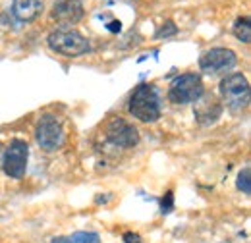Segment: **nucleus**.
<instances>
[{"label":"nucleus","mask_w":251,"mask_h":243,"mask_svg":"<svg viewBox=\"0 0 251 243\" xmlns=\"http://www.w3.org/2000/svg\"><path fill=\"white\" fill-rule=\"evenodd\" d=\"M35 137L41 149L56 151L64 143V127L60 120L52 114H45L35 127Z\"/></svg>","instance_id":"obj_6"},{"label":"nucleus","mask_w":251,"mask_h":243,"mask_svg":"<svg viewBox=\"0 0 251 243\" xmlns=\"http://www.w3.org/2000/svg\"><path fill=\"white\" fill-rule=\"evenodd\" d=\"M220 95L232 112H242L250 104V83L244 73H230L226 75L219 85Z\"/></svg>","instance_id":"obj_2"},{"label":"nucleus","mask_w":251,"mask_h":243,"mask_svg":"<svg viewBox=\"0 0 251 243\" xmlns=\"http://www.w3.org/2000/svg\"><path fill=\"white\" fill-rule=\"evenodd\" d=\"M234 35L236 39H240L242 43H250L251 41V24H250V18H240L236 20L234 24Z\"/></svg>","instance_id":"obj_13"},{"label":"nucleus","mask_w":251,"mask_h":243,"mask_svg":"<svg viewBox=\"0 0 251 243\" xmlns=\"http://www.w3.org/2000/svg\"><path fill=\"white\" fill-rule=\"evenodd\" d=\"M50 50H54L56 54L62 56H81L87 54L91 50L89 41L75 29H56L52 31L47 39Z\"/></svg>","instance_id":"obj_3"},{"label":"nucleus","mask_w":251,"mask_h":243,"mask_svg":"<svg viewBox=\"0 0 251 243\" xmlns=\"http://www.w3.org/2000/svg\"><path fill=\"white\" fill-rule=\"evenodd\" d=\"M251 172L250 168H244L242 172H240V176H238V189L240 191H244L246 195H251Z\"/></svg>","instance_id":"obj_14"},{"label":"nucleus","mask_w":251,"mask_h":243,"mask_svg":"<svg viewBox=\"0 0 251 243\" xmlns=\"http://www.w3.org/2000/svg\"><path fill=\"white\" fill-rule=\"evenodd\" d=\"M124 242L126 243H141V238H139L137 234H131V232H127V234H124Z\"/></svg>","instance_id":"obj_17"},{"label":"nucleus","mask_w":251,"mask_h":243,"mask_svg":"<svg viewBox=\"0 0 251 243\" xmlns=\"http://www.w3.org/2000/svg\"><path fill=\"white\" fill-rule=\"evenodd\" d=\"M222 114V104L219 102L217 97L213 95H201L195 100V120L201 125H211L220 118Z\"/></svg>","instance_id":"obj_10"},{"label":"nucleus","mask_w":251,"mask_h":243,"mask_svg":"<svg viewBox=\"0 0 251 243\" xmlns=\"http://www.w3.org/2000/svg\"><path fill=\"white\" fill-rule=\"evenodd\" d=\"M27 158H29V147L22 139H14L10 147L4 151L2 156V170L10 178H24L27 170Z\"/></svg>","instance_id":"obj_5"},{"label":"nucleus","mask_w":251,"mask_h":243,"mask_svg":"<svg viewBox=\"0 0 251 243\" xmlns=\"http://www.w3.org/2000/svg\"><path fill=\"white\" fill-rule=\"evenodd\" d=\"M203 93H205V87L201 77L197 73H184L172 81L168 98L176 104H188V102H195Z\"/></svg>","instance_id":"obj_4"},{"label":"nucleus","mask_w":251,"mask_h":243,"mask_svg":"<svg viewBox=\"0 0 251 243\" xmlns=\"http://www.w3.org/2000/svg\"><path fill=\"white\" fill-rule=\"evenodd\" d=\"M52 243H100V238L93 232H75L72 236L54 238Z\"/></svg>","instance_id":"obj_12"},{"label":"nucleus","mask_w":251,"mask_h":243,"mask_svg":"<svg viewBox=\"0 0 251 243\" xmlns=\"http://www.w3.org/2000/svg\"><path fill=\"white\" fill-rule=\"evenodd\" d=\"M106 139L116 145V147H122V149H131L139 143V131L133 123L126 122L124 118H112V120L106 123Z\"/></svg>","instance_id":"obj_7"},{"label":"nucleus","mask_w":251,"mask_h":243,"mask_svg":"<svg viewBox=\"0 0 251 243\" xmlns=\"http://www.w3.org/2000/svg\"><path fill=\"white\" fill-rule=\"evenodd\" d=\"M12 12L20 22H33L43 12V0H14Z\"/></svg>","instance_id":"obj_11"},{"label":"nucleus","mask_w":251,"mask_h":243,"mask_svg":"<svg viewBox=\"0 0 251 243\" xmlns=\"http://www.w3.org/2000/svg\"><path fill=\"white\" fill-rule=\"evenodd\" d=\"M170 209H172V191H168V193H166V197L162 199V213L166 214Z\"/></svg>","instance_id":"obj_16"},{"label":"nucleus","mask_w":251,"mask_h":243,"mask_svg":"<svg viewBox=\"0 0 251 243\" xmlns=\"http://www.w3.org/2000/svg\"><path fill=\"white\" fill-rule=\"evenodd\" d=\"M129 114L139 122L153 123L160 118V98L155 85L141 83L129 97Z\"/></svg>","instance_id":"obj_1"},{"label":"nucleus","mask_w":251,"mask_h":243,"mask_svg":"<svg viewBox=\"0 0 251 243\" xmlns=\"http://www.w3.org/2000/svg\"><path fill=\"white\" fill-rule=\"evenodd\" d=\"M83 14L85 10L79 0H56L52 6L50 18L64 27H70V25L79 24L83 20Z\"/></svg>","instance_id":"obj_9"},{"label":"nucleus","mask_w":251,"mask_h":243,"mask_svg":"<svg viewBox=\"0 0 251 243\" xmlns=\"http://www.w3.org/2000/svg\"><path fill=\"white\" fill-rule=\"evenodd\" d=\"M236 52L230 50V49H213L209 52H205L199 60V68L205 72V73H222V72H228L236 66Z\"/></svg>","instance_id":"obj_8"},{"label":"nucleus","mask_w":251,"mask_h":243,"mask_svg":"<svg viewBox=\"0 0 251 243\" xmlns=\"http://www.w3.org/2000/svg\"><path fill=\"white\" fill-rule=\"evenodd\" d=\"M176 25L172 24V22H166V24H162L160 25V29L157 31V37L158 39H162V37H170V35H176Z\"/></svg>","instance_id":"obj_15"}]
</instances>
